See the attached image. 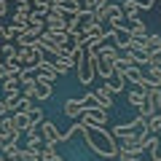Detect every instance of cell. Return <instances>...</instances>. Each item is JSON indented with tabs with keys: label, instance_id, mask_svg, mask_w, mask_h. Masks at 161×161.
Returning <instances> with one entry per match:
<instances>
[{
	"label": "cell",
	"instance_id": "cell-20",
	"mask_svg": "<svg viewBox=\"0 0 161 161\" xmlns=\"http://www.w3.org/2000/svg\"><path fill=\"white\" fill-rule=\"evenodd\" d=\"M19 86H22V83H19V78H6V80H3V92H6V94H16V92H22Z\"/></svg>",
	"mask_w": 161,
	"mask_h": 161
},
{
	"label": "cell",
	"instance_id": "cell-31",
	"mask_svg": "<svg viewBox=\"0 0 161 161\" xmlns=\"http://www.w3.org/2000/svg\"><path fill=\"white\" fill-rule=\"evenodd\" d=\"M6 142H8V140H3V137H0V153H3V148H6Z\"/></svg>",
	"mask_w": 161,
	"mask_h": 161
},
{
	"label": "cell",
	"instance_id": "cell-5",
	"mask_svg": "<svg viewBox=\"0 0 161 161\" xmlns=\"http://www.w3.org/2000/svg\"><path fill=\"white\" fill-rule=\"evenodd\" d=\"M110 38H113V43H115V48L118 51H129L132 48V30L129 27H124V30H115V32H110Z\"/></svg>",
	"mask_w": 161,
	"mask_h": 161
},
{
	"label": "cell",
	"instance_id": "cell-10",
	"mask_svg": "<svg viewBox=\"0 0 161 161\" xmlns=\"http://www.w3.org/2000/svg\"><path fill=\"white\" fill-rule=\"evenodd\" d=\"M62 113L67 115V118L78 121L80 115H83V108H80V99H64V105H62Z\"/></svg>",
	"mask_w": 161,
	"mask_h": 161
},
{
	"label": "cell",
	"instance_id": "cell-3",
	"mask_svg": "<svg viewBox=\"0 0 161 161\" xmlns=\"http://www.w3.org/2000/svg\"><path fill=\"white\" fill-rule=\"evenodd\" d=\"M80 121L86 124V126H92V129H105V124H108V110H102V108H94V110H83V115H80Z\"/></svg>",
	"mask_w": 161,
	"mask_h": 161
},
{
	"label": "cell",
	"instance_id": "cell-22",
	"mask_svg": "<svg viewBox=\"0 0 161 161\" xmlns=\"http://www.w3.org/2000/svg\"><path fill=\"white\" fill-rule=\"evenodd\" d=\"M30 27L35 30V32H46V19H40V16H35V14H30Z\"/></svg>",
	"mask_w": 161,
	"mask_h": 161
},
{
	"label": "cell",
	"instance_id": "cell-21",
	"mask_svg": "<svg viewBox=\"0 0 161 161\" xmlns=\"http://www.w3.org/2000/svg\"><path fill=\"white\" fill-rule=\"evenodd\" d=\"M99 57H105V59H110V62H115V59L121 57V51L115 46H102L99 48Z\"/></svg>",
	"mask_w": 161,
	"mask_h": 161
},
{
	"label": "cell",
	"instance_id": "cell-8",
	"mask_svg": "<svg viewBox=\"0 0 161 161\" xmlns=\"http://www.w3.org/2000/svg\"><path fill=\"white\" fill-rule=\"evenodd\" d=\"M121 8H124V16H126L129 22H137L140 14H142V3H137V0H124Z\"/></svg>",
	"mask_w": 161,
	"mask_h": 161
},
{
	"label": "cell",
	"instance_id": "cell-14",
	"mask_svg": "<svg viewBox=\"0 0 161 161\" xmlns=\"http://www.w3.org/2000/svg\"><path fill=\"white\" fill-rule=\"evenodd\" d=\"M14 134H16V126H14V118H11V115L0 118V137H3V140H11Z\"/></svg>",
	"mask_w": 161,
	"mask_h": 161
},
{
	"label": "cell",
	"instance_id": "cell-2",
	"mask_svg": "<svg viewBox=\"0 0 161 161\" xmlns=\"http://www.w3.org/2000/svg\"><path fill=\"white\" fill-rule=\"evenodd\" d=\"M75 73H78V80L83 83V86H89V83L97 78V70H94V57H92V54H86V57L78 62Z\"/></svg>",
	"mask_w": 161,
	"mask_h": 161
},
{
	"label": "cell",
	"instance_id": "cell-26",
	"mask_svg": "<svg viewBox=\"0 0 161 161\" xmlns=\"http://www.w3.org/2000/svg\"><path fill=\"white\" fill-rule=\"evenodd\" d=\"M30 118H32V124H35V126H40V124L46 121V115H43V110H40L38 105H35V108L30 110Z\"/></svg>",
	"mask_w": 161,
	"mask_h": 161
},
{
	"label": "cell",
	"instance_id": "cell-23",
	"mask_svg": "<svg viewBox=\"0 0 161 161\" xmlns=\"http://www.w3.org/2000/svg\"><path fill=\"white\" fill-rule=\"evenodd\" d=\"M145 94H148V92H140V89H134V92H129V105H134V108H140V105L145 102Z\"/></svg>",
	"mask_w": 161,
	"mask_h": 161
},
{
	"label": "cell",
	"instance_id": "cell-18",
	"mask_svg": "<svg viewBox=\"0 0 161 161\" xmlns=\"http://www.w3.org/2000/svg\"><path fill=\"white\" fill-rule=\"evenodd\" d=\"M19 153H22V148H19L16 142H6V148H3V156H6L8 161H19Z\"/></svg>",
	"mask_w": 161,
	"mask_h": 161
},
{
	"label": "cell",
	"instance_id": "cell-11",
	"mask_svg": "<svg viewBox=\"0 0 161 161\" xmlns=\"http://www.w3.org/2000/svg\"><path fill=\"white\" fill-rule=\"evenodd\" d=\"M51 97H54V83L35 78V99H51Z\"/></svg>",
	"mask_w": 161,
	"mask_h": 161
},
{
	"label": "cell",
	"instance_id": "cell-12",
	"mask_svg": "<svg viewBox=\"0 0 161 161\" xmlns=\"http://www.w3.org/2000/svg\"><path fill=\"white\" fill-rule=\"evenodd\" d=\"M113 134L115 140H121V137H126V134H137V124H134V121H126V124H115L113 126Z\"/></svg>",
	"mask_w": 161,
	"mask_h": 161
},
{
	"label": "cell",
	"instance_id": "cell-30",
	"mask_svg": "<svg viewBox=\"0 0 161 161\" xmlns=\"http://www.w3.org/2000/svg\"><path fill=\"white\" fill-rule=\"evenodd\" d=\"M8 14V0H0V16H6Z\"/></svg>",
	"mask_w": 161,
	"mask_h": 161
},
{
	"label": "cell",
	"instance_id": "cell-15",
	"mask_svg": "<svg viewBox=\"0 0 161 161\" xmlns=\"http://www.w3.org/2000/svg\"><path fill=\"white\" fill-rule=\"evenodd\" d=\"M145 54H148V57L161 54V35H148V38H145Z\"/></svg>",
	"mask_w": 161,
	"mask_h": 161
},
{
	"label": "cell",
	"instance_id": "cell-32",
	"mask_svg": "<svg viewBox=\"0 0 161 161\" xmlns=\"http://www.w3.org/2000/svg\"><path fill=\"white\" fill-rule=\"evenodd\" d=\"M0 161H8V158H6V156H3V153H0Z\"/></svg>",
	"mask_w": 161,
	"mask_h": 161
},
{
	"label": "cell",
	"instance_id": "cell-13",
	"mask_svg": "<svg viewBox=\"0 0 161 161\" xmlns=\"http://www.w3.org/2000/svg\"><path fill=\"white\" fill-rule=\"evenodd\" d=\"M94 94H97V102H99V108H102V110H110V108H113V92H110L108 86H99Z\"/></svg>",
	"mask_w": 161,
	"mask_h": 161
},
{
	"label": "cell",
	"instance_id": "cell-28",
	"mask_svg": "<svg viewBox=\"0 0 161 161\" xmlns=\"http://www.w3.org/2000/svg\"><path fill=\"white\" fill-rule=\"evenodd\" d=\"M8 113H11V110H8V105H6V99H0V118H6Z\"/></svg>",
	"mask_w": 161,
	"mask_h": 161
},
{
	"label": "cell",
	"instance_id": "cell-6",
	"mask_svg": "<svg viewBox=\"0 0 161 161\" xmlns=\"http://www.w3.org/2000/svg\"><path fill=\"white\" fill-rule=\"evenodd\" d=\"M94 70H97V75H99V78H105V80L115 75V70H113V62H110V59H105V57H99V54L94 57Z\"/></svg>",
	"mask_w": 161,
	"mask_h": 161
},
{
	"label": "cell",
	"instance_id": "cell-19",
	"mask_svg": "<svg viewBox=\"0 0 161 161\" xmlns=\"http://www.w3.org/2000/svg\"><path fill=\"white\" fill-rule=\"evenodd\" d=\"M32 14H35V16H40V19H46L48 14H51V6L43 3V0H38V3H32Z\"/></svg>",
	"mask_w": 161,
	"mask_h": 161
},
{
	"label": "cell",
	"instance_id": "cell-7",
	"mask_svg": "<svg viewBox=\"0 0 161 161\" xmlns=\"http://www.w3.org/2000/svg\"><path fill=\"white\" fill-rule=\"evenodd\" d=\"M54 8H57V11H62L64 16H67V14L78 16V14L83 11V6H80V0H57V3H54Z\"/></svg>",
	"mask_w": 161,
	"mask_h": 161
},
{
	"label": "cell",
	"instance_id": "cell-24",
	"mask_svg": "<svg viewBox=\"0 0 161 161\" xmlns=\"http://www.w3.org/2000/svg\"><path fill=\"white\" fill-rule=\"evenodd\" d=\"M148 132L150 134H161V113H156L153 118H148Z\"/></svg>",
	"mask_w": 161,
	"mask_h": 161
},
{
	"label": "cell",
	"instance_id": "cell-17",
	"mask_svg": "<svg viewBox=\"0 0 161 161\" xmlns=\"http://www.w3.org/2000/svg\"><path fill=\"white\" fill-rule=\"evenodd\" d=\"M105 86H108L113 94H118V92H124V86H126V78H121V75H113V78L105 80Z\"/></svg>",
	"mask_w": 161,
	"mask_h": 161
},
{
	"label": "cell",
	"instance_id": "cell-29",
	"mask_svg": "<svg viewBox=\"0 0 161 161\" xmlns=\"http://www.w3.org/2000/svg\"><path fill=\"white\" fill-rule=\"evenodd\" d=\"M118 158L121 161H142V158H137V156H126V153H118Z\"/></svg>",
	"mask_w": 161,
	"mask_h": 161
},
{
	"label": "cell",
	"instance_id": "cell-33",
	"mask_svg": "<svg viewBox=\"0 0 161 161\" xmlns=\"http://www.w3.org/2000/svg\"><path fill=\"white\" fill-rule=\"evenodd\" d=\"M158 137H161V134H158Z\"/></svg>",
	"mask_w": 161,
	"mask_h": 161
},
{
	"label": "cell",
	"instance_id": "cell-4",
	"mask_svg": "<svg viewBox=\"0 0 161 161\" xmlns=\"http://www.w3.org/2000/svg\"><path fill=\"white\" fill-rule=\"evenodd\" d=\"M40 134H43V140H46V142H51V145L64 142V132H59L54 121H43V124H40Z\"/></svg>",
	"mask_w": 161,
	"mask_h": 161
},
{
	"label": "cell",
	"instance_id": "cell-27",
	"mask_svg": "<svg viewBox=\"0 0 161 161\" xmlns=\"http://www.w3.org/2000/svg\"><path fill=\"white\" fill-rule=\"evenodd\" d=\"M35 105H32V99H27V97H22L19 99V105H16V113H30Z\"/></svg>",
	"mask_w": 161,
	"mask_h": 161
},
{
	"label": "cell",
	"instance_id": "cell-25",
	"mask_svg": "<svg viewBox=\"0 0 161 161\" xmlns=\"http://www.w3.org/2000/svg\"><path fill=\"white\" fill-rule=\"evenodd\" d=\"M150 156H153V161H161V137H158V134L153 137V145H150Z\"/></svg>",
	"mask_w": 161,
	"mask_h": 161
},
{
	"label": "cell",
	"instance_id": "cell-1",
	"mask_svg": "<svg viewBox=\"0 0 161 161\" xmlns=\"http://www.w3.org/2000/svg\"><path fill=\"white\" fill-rule=\"evenodd\" d=\"M83 140H86V145L97 156H102V158H115V156H118V142H115V137L110 132H105V129L86 126L83 129Z\"/></svg>",
	"mask_w": 161,
	"mask_h": 161
},
{
	"label": "cell",
	"instance_id": "cell-9",
	"mask_svg": "<svg viewBox=\"0 0 161 161\" xmlns=\"http://www.w3.org/2000/svg\"><path fill=\"white\" fill-rule=\"evenodd\" d=\"M11 118H14L16 132H22V134H27L30 129H35V124H32V118H30V113H14Z\"/></svg>",
	"mask_w": 161,
	"mask_h": 161
},
{
	"label": "cell",
	"instance_id": "cell-16",
	"mask_svg": "<svg viewBox=\"0 0 161 161\" xmlns=\"http://www.w3.org/2000/svg\"><path fill=\"white\" fill-rule=\"evenodd\" d=\"M129 30H132V38H134V40H145V38L150 35V32H148V27H145V22H140V19L129 24Z\"/></svg>",
	"mask_w": 161,
	"mask_h": 161
}]
</instances>
